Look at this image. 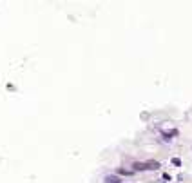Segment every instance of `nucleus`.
Segmentation results:
<instances>
[{
  "instance_id": "f257e3e1",
  "label": "nucleus",
  "mask_w": 192,
  "mask_h": 183,
  "mask_svg": "<svg viewBox=\"0 0 192 183\" xmlns=\"http://www.w3.org/2000/svg\"><path fill=\"white\" fill-rule=\"evenodd\" d=\"M132 167H134V170L143 172V170H156V169H159V163L158 161H136V163H132Z\"/></svg>"
},
{
  "instance_id": "f03ea898",
  "label": "nucleus",
  "mask_w": 192,
  "mask_h": 183,
  "mask_svg": "<svg viewBox=\"0 0 192 183\" xmlns=\"http://www.w3.org/2000/svg\"><path fill=\"white\" fill-rule=\"evenodd\" d=\"M103 183H122V178L116 174H107L103 178Z\"/></svg>"
},
{
  "instance_id": "7ed1b4c3",
  "label": "nucleus",
  "mask_w": 192,
  "mask_h": 183,
  "mask_svg": "<svg viewBox=\"0 0 192 183\" xmlns=\"http://www.w3.org/2000/svg\"><path fill=\"white\" fill-rule=\"evenodd\" d=\"M161 136H163V140H165V142H170V140H172V136H178V131H170V132H161Z\"/></svg>"
},
{
  "instance_id": "20e7f679",
  "label": "nucleus",
  "mask_w": 192,
  "mask_h": 183,
  "mask_svg": "<svg viewBox=\"0 0 192 183\" xmlns=\"http://www.w3.org/2000/svg\"><path fill=\"white\" fill-rule=\"evenodd\" d=\"M118 174H125V176H131L132 170H127V169H118Z\"/></svg>"
},
{
  "instance_id": "39448f33",
  "label": "nucleus",
  "mask_w": 192,
  "mask_h": 183,
  "mask_svg": "<svg viewBox=\"0 0 192 183\" xmlns=\"http://www.w3.org/2000/svg\"><path fill=\"white\" fill-rule=\"evenodd\" d=\"M172 163H174V165H181V161H179L178 158H174V160H172Z\"/></svg>"
}]
</instances>
